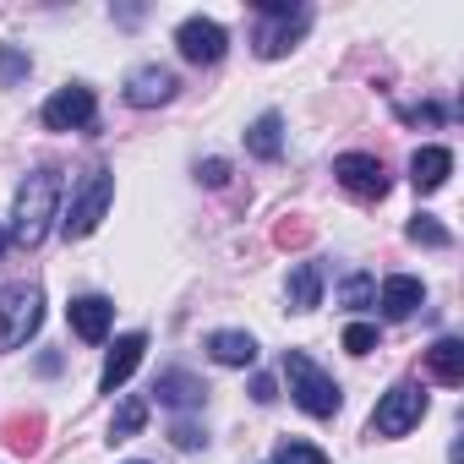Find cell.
Instances as JSON below:
<instances>
[{
  "label": "cell",
  "mask_w": 464,
  "mask_h": 464,
  "mask_svg": "<svg viewBox=\"0 0 464 464\" xmlns=\"http://www.w3.org/2000/svg\"><path fill=\"white\" fill-rule=\"evenodd\" d=\"M131 464H142V459H131Z\"/></svg>",
  "instance_id": "cell-30"
},
{
  "label": "cell",
  "mask_w": 464,
  "mask_h": 464,
  "mask_svg": "<svg viewBox=\"0 0 464 464\" xmlns=\"http://www.w3.org/2000/svg\"><path fill=\"white\" fill-rule=\"evenodd\" d=\"M285 377H290V393H295V404H301L306 415H317V420L339 415L344 393H339V382H334L306 350H285Z\"/></svg>",
  "instance_id": "cell-2"
},
{
  "label": "cell",
  "mask_w": 464,
  "mask_h": 464,
  "mask_svg": "<svg viewBox=\"0 0 464 464\" xmlns=\"http://www.w3.org/2000/svg\"><path fill=\"white\" fill-rule=\"evenodd\" d=\"M175 72L169 66H137L131 77H126V104L131 110H159V104H169L175 99Z\"/></svg>",
  "instance_id": "cell-10"
},
{
  "label": "cell",
  "mask_w": 464,
  "mask_h": 464,
  "mask_svg": "<svg viewBox=\"0 0 464 464\" xmlns=\"http://www.w3.org/2000/svg\"><path fill=\"white\" fill-rule=\"evenodd\" d=\"M426 301V285L415 279V274H388L382 279V290H377V306H382V317H393V323H404V317H415V306Z\"/></svg>",
  "instance_id": "cell-12"
},
{
  "label": "cell",
  "mask_w": 464,
  "mask_h": 464,
  "mask_svg": "<svg viewBox=\"0 0 464 464\" xmlns=\"http://www.w3.org/2000/svg\"><path fill=\"white\" fill-rule=\"evenodd\" d=\"M197 180H202V186H224V180H229V164H224V159H208V164H197Z\"/></svg>",
  "instance_id": "cell-26"
},
{
  "label": "cell",
  "mask_w": 464,
  "mask_h": 464,
  "mask_svg": "<svg viewBox=\"0 0 464 464\" xmlns=\"http://www.w3.org/2000/svg\"><path fill=\"white\" fill-rule=\"evenodd\" d=\"M339 301H344V306H355V312H361V306H372V301H377V279H372V274H350V279H344V290H339Z\"/></svg>",
  "instance_id": "cell-24"
},
{
  "label": "cell",
  "mask_w": 464,
  "mask_h": 464,
  "mask_svg": "<svg viewBox=\"0 0 464 464\" xmlns=\"http://www.w3.org/2000/svg\"><path fill=\"white\" fill-rule=\"evenodd\" d=\"M34 72V55L23 44H0V88H17Z\"/></svg>",
  "instance_id": "cell-21"
},
{
  "label": "cell",
  "mask_w": 464,
  "mask_h": 464,
  "mask_svg": "<svg viewBox=\"0 0 464 464\" xmlns=\"http://www.w3.org/2000/svg\"><path fill=\"white\" fill-rule=\"evenodd\" d=\"M142 350H148V339H142V334H121V339H115V350H110V361H104V372H99V388H104V393L126 388V382H131V372L142 366Z\"/></svg>",
  "instance_id": "cell-13"
},
{
  "label": "cell",
  "mask_w": 464,
  "mask_h": 464,
  "mask_svg": "<svg viewBox=\"0 0 464 464\" xmlns=\"http://www.w3.org/2000/svg\"><path fill=\"white\" fill-rule=\"evenodd\" d=\"M274 464H328V453L312 448V442H301V437H285L279 453H274Z\"/></svg>",
  "instance_id": "cell-23"
},
{
  "label": "cell",
  "mask_w": 464,
  "mask_h": 464,
  "mask_svg": "<svg viewBox=\"0 0 464 464\" xmlns=\"http://www.w3.org/2000/svg\"><path fill=\"white\" fill-rule=\"evenodd\" d=\"M142 426H148V399H137V393L121 399V410H115V420H110V437L126 442V437H137Z\"/></svg>",
  "instance_id": "cell-20"
},
{
  "label": "cell",
  "mask_w": 464,
  "mask_h": 464,
  "mask_svg": "<svg viewBox=\"0 0 464 464\" xmlns=\"http://www.w3.org/2000/svg\"><path fill=\"white\" fill-rule=\"evenodd\" d=\"M426 366H431V377H437L442 388H459V382H464V344H459V339H437V344L426 350Z\"/></svg>",
  "instance_id": "cell-18"
},
{
  "label": "cell",
  "mask_w": 464,
  "mask_h": 464,
  "mask_svg": "<svg viewBox=\"0 0 464 464\" xmlns=\"http://www.w3.org/2000/svg\"><path fill=\"white\" fill-rule=\"evenodd\" d=\"M153 393H159V404H175V410H197V404L208 399V382H202V377H191V372H159Z\"/></svg>",
  "instance_id": "cell-16"
},
{
  "label": "cell",
  "mask_w": 464,
  "mask_h": 464,
  "mask_svg": "<svg viewBox=\"0 0 464 464\" xmlns=\"http://www.w3.org/2000/svg\"><path fill=\"white\" fill-rule=\"evenodd\" d=\"M448 175H453V153L442 142L415 148V159H410V186L415 191H437V186H448Z\"/></svg>",
  "instance_id": "cell-14"
},
{
  "label": "cell",
  "mask_w": 464,
  "mask_h": 464,
  "mask_svg": "<svg viewBox=\"0 0 464 464\" xmlns=\"http://www.w3.org/2000/svg\"><path fill=\"white\" fill-rule=\"evenodd\" d=\"M169 437H175V448H197V442H202V431H197L191 420H175V431H169Z\"/></svg>",
  "instance_id": "cell-27"
},
{
  "label": "cell",
  "mask_w": 464,
  "mask_h": 464,
  "mask_svg": "<svg viewBox=\"0 0 464 464\" xmlns=\"http://www.w3.org/2000/svg\"><path fill=\"white\" fill-rule=\"evenodd\" d=\"M44 323V295L39 285H12L0 290V350H23Z\"/></svg>",
  "instance_id": "cell-3"
},
{
  "label": "cell",
  "mask_w": 464,
  "mask_h": 464,
  "mask_svg": "<svg viewBox=\"0 0 464 464\" xmlns=\"http://www.w3.org/2000/svg\"><path fill=\"white\" fill-rule=\"evenodd\" d=\"M12 246V229H0V252H6Z\"/></svg>",
  "instance_id": "cell-29"
},
{
  "label": "cell",
  "mask_w": 464,
  "mask_h": 464,
  "mask_svg": "<svg viewBox=\"0 0 464 464\" xmlns=\"http://www.w3.org/2000/svg\"><path fill=\"white\" fill-rule=\"evenodd\" d=\"M420 415H426L420 382H393V388L377 399V410H372V437H404V431L420 426Z\"/></svg>",
  "instance_id": "cell-6"
},
{
  "label": "cell",
  "mask_w": 464,
  "mask_h": 464,
  "mask_svg": "<svg viewBox=\"0 0 464 464\" xmlns=\"http://www.w3.org/2000/svg\"><path fill=\"white\" fill-rule=\"evenodd\" d=\"M66 317H72V334H77L82 344H104V339H110V323H115V306H110L104 295H77V301L66 306Z\"/></svg>",
  "instance_id": "cell-11"
},
{
  "label": "cell",
  "mask_w": 464,
  "mask_h": 464,
  "mask_svg": "<svg viewBox=\"0 0 464 464\" xmlns=\"http://www.w3.org/2000/svg\"><path fill=\"white\" fill-rule=\"evenodd\" d=\"M246 148L257 153V159H279L285 153V121L268 110V115H257L252 126H246Z\"/></svg>",
  "instance_id": "cell-19"
},
{
  "label": "cell",
  "mask_w": 464,
  "mask_h": 464,
  "mask_svg": "<svg viewBox=\"0 0 464 464\" xmlns=\"http://www.w3.org/2000/svg\"><path fill=\"white\" fill-rule=\"evenodd\" d=\"M110 202H115V175H110V169H93V175L77 186V197H72V208H66V218H61L66 241L93 236V229L104 224V213H110Z\"/></svg>",
  "instance_id": "cell-5"
},
{
  "label": "cell",
  "mask_w": 464,
  "mask_h": 464,
  "mask_svg": "<svg viewBox=\"0 0 464 464\" xmlns=\"http://www.w3.org/2000/svg\"><path fill=\"white\" fill-rule=\"evenodd\" d=\"M334 180L350 197H361V202H382L388 197V169H382L377 153H339L334 159Z\"/></svg>",
  "instance_id": "cell-7"
},
{
  "label": "cell",
  "mask_w": 464,
  "mask_h": 464,
  "mask_svg": "<svg viewBox=\"0 0 464 464\" xmlns=\"http://www.w3.org/2000/svg\"><path fill=\"white\" fill-rule=\"evenodd\" d=\"M339 344H344L350 355H372V350H377V328H372V323H350Z\"/></svg>",
  "instance_id": "cell-25"
},
{
  "label": "cell",
  "mask_w": 464,
  "mask_h": 464,
  "mask_svg": "<svg viewBox=\"0 0 464 464\" xmlns=\"http://www.w3.org/2000/svg\"><path fill=\"white\" fill-rule=\"evenodd\" d=\"M410 241H415V246H431V252H448V246H453V236H448L431 213H415V218H410Z\"/></svg>",
  "instance_id": "cell-22"
},
{
  "label": "cell",
  "mask_w": 464,
  "mask_h": 464,
  "mask_svg": "<svg viewBox=\"0 0 464 464\" xmlns=\"http://www.w3.org/2000/svg\"><path fill=\"white\" fill-rule=\"evenodd\" d=\"M175 44H180V55H186L191 66H213V61H224L229 34H224L213 17H186V23L175 28Z\"/></svg>",
  "instance_id": "cell-9"
},
{
  "label": "cell",
  "mask_w": 464,
  "mask_h": 464,
  "mask_svg": "<svg viewBox=\"0 0 464 464\" xmlns=\"http://www.w3.org/2000/svg\"><path fill=\"white\" fill-rule=\"evenodd\" d=\"M257 12H263V28H257V55L263 61H279L295 50V39L306 34L312 12L306 6H290V0H257Z\"/></svg>",
  "instance_id": "cell-4"
},
{
  "label": "cell",
  "mask_w": 464,
  "mask_h": 464,
  "mask_svg": "<svg viewBox=\"0 0 464 464\" xmlns=\"http://www.w3.org/2000/svg\"><path fill=\"white\" fill-rule=\"evenodd\" d=\"M55 208H61V175L55 169H34L17 186V202H12V241L17 246H39L50 236Z\"/></svg>",
  "instance_id": "cell-1"
},
{
  "label": "cell",
  "mask_w": 464,
  "mask_h": 464,
  "mask_svg": "<svg viewBox=\"0 0 464 464\" xmlns=\"http://www.w3.org/2000/svg\"><path fill=\"white\" fill-rule=\"evenodd\" d=\"M285 295H290V312H312V306H323V268H317V263H295Z\"/></svg>",
  "instance_id": "cell-17"
},
{
  "label": "cell",
  "mask_w": 464,
  "mask_h": 464,
  "mask_svg": "<svg viewBox=\"0 0 464 464\" xmlns=\"http://www.w3.org/2000/svg\"><path fill=\"white\" fill-rule=\"evenodd\" d=\"M208 355L218 366H257V339L246 328H218V334H208Z\"/></svg>",
  "instance_id": "cell-15"
},
{
  "label": "cell",
  "mask_w": 464,
  "mask_h": 464,
  "mask_svg": "<svg viewBox=\"0 0 464 464\" xmlns=\"http://www.w3.org/2000/svg\"><path fill=\"white\" fill-rule=\"evenodd\" d=\"M252 399L268 404V399H274V377H257V382H252Z\"/></svg>",
  "instance_id": "cell-28"
},
{
  "label": "cell",
  "mask_w": 464,
  "mask_h": 464,
  "mask_svg": "<svg viewBox=\"0 0 464 464\" xmlns=\"http://www.w3.org/2000/svg\"><path fill=\"white\" fill-rule=\"evenodd\" d=\"M93 115H99V99H93V88H82V82H72V88H61V93L44 99V126H50V131H88Z\"/></svg>",
  "instance_id": "cell-8"
}]
</instances>
